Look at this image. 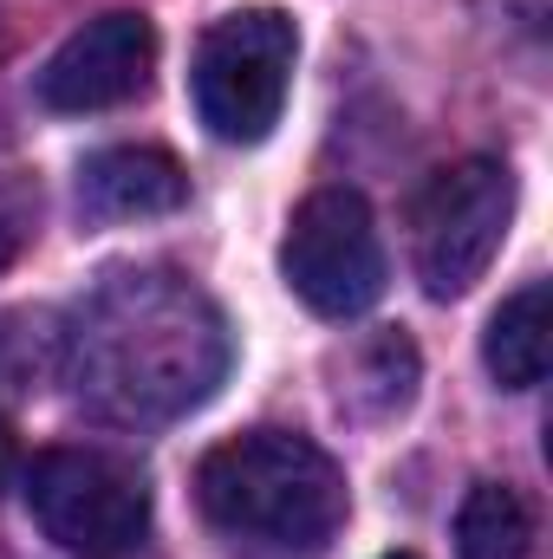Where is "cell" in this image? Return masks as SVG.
I'll return each mask as SVG.
<instances>
[{"label":"cell","instance_id":"7a4b0ae2","mask_svg":"<svg viewBox=\"0 0 553 559\" xmlns=\"http://www.w3.org/2000/svg\"><path fill=\"white\" fill-rule=\"evenodd\" d=\"M196 501L215 534L268 554H326L345 521V475L339 462L293 436V429H248L202 455Z\"/></svg>","mask_w":553,"mask_h":559},{"label":"cell","instance_id":"30bf717a","mask_svg":"<svg viewBox=\"0 0 553 559\" xmlns=\"http://www.w3.org/2000/svg\"><path fill=\"white\" fill-rule=\"evenodd\" d=\"M416 397V345L404 332H378V338H365L352 358H345V371H339V404L352 411V417H398L404 404Z\"/></svg>","mask_w":553,"mask_h":559},{"label":"cell","instance_id":"8fae6325","mask_svg":"<svg viewBox=\"0 0 553 559\" xmlns=\"http://www.w3.org/2000/svg\"><path fill=\"white\" fill-rule=\"evenodd\" d=\"M534 514L508 481H475L456 508V559H528Z\"/></svg>","mask_w":553,"mask_h":559},{"label":"cell","instance_id":"277c9868","mask_svg":"<svg viewBox=\"0 0 553 559\" xmlns=\"http://www.w3.org/2000/svg\"><path fill=\"white\" fill-rule=\"evenodd\" d=\"M39 534L72 559H125L150 534V488L105 449H46L20 475Z\"/></svg>","mask_w":553,"mask_h":559},{"label":"cell","instance_id":"7c38bea8","mask_svg":"<svg viewBox=\"0 0 553 559\" xmlns=\"http://www.w3.org/2000/svg\"><path fill=\"white\" fill-rule=\"evenodd\" d=\"M7 481H13V436L0 429V488H7Z\"/></svg>","mask_w":553,"mask_h":559},{"label":"cell","instance_id":"4fadbf2b","mask_svg":"<svg viewBox=\"0 0 553 559\" xmlns=\"http://www.w3.org/2000/svg\"><path fill=\"white\" fill-rule=\"evenodd\" d=\"M7 261H13V228L0 222V267H7Z\"/></svg>","mask_w":553,"mask_h":559},{"label":"cell","instance_id":"ba28073f","mask_svg":"<svg viewBox=\"0 0 553 559\" xmlns=\"http://www.w3.org/2000/svg\"><path fill=\"white\" fill-rule=\"evenodd\" d=\"M189 202V176L169 150L150 143H118L85 156L79 169V215L85 222H150V215H176Z\"/></svg>","mask_w":553,"mask_h":559},{"label":"cell","instance_id":"5bb4252c","mask_svg":"<svg viewBox=\"0 0 553 559\" xmlns=\"http://www.w3.org/2000/svg\"><path fill=\"white\" fill-rule=\"evenodd\" d=\"M391 559H416V554H391Z\"/></svg>","mask_w":553,"mask_h":559},{"label":"cell","instance_id":"3957f363","mask_svg":"<svg viewBox=\"0 0 553 559\" xmlns=\"http://www.w3.org/2000/svg\"><path fill=\"white\" fill-rule=\"evenodd\" d=\"M293 59H299V33L280 7L222 13L196 39V66H189V98L202 131L222 143H261L280 124Z\"/></svg>","mask_w":553,"mask_h":559},{"label":"cell","instance_id":"6da1fadb","mask_svg":"<svg viewBox=\"0 0 553 559\" xmlns=\"http://www.w3.org/2000/svg\"><path fill=\"white\" fill-rule=\"evenodd\" d=\"M59 371L85 417L156 429L189 417L228 378V319L169 267L105 274L59 332Z\"/></svg>","mask_w":553,"mask_h":559},{"label":"cell","instance_id":"9c48e42d","mask_svg":"<svg viewBox=\"0 0 553 559\" xmlns=\"http://www.w3.org/2000/svg\"><path fill=\"white\" fill-rule=\"evenodd\" d=\"M548 332H553V293L548 280H528L521 293H508L482 332V358L489 378L502 391H534L548 384Z\"/></svg>","mask_w":553,"mask_h":559},{"label":"cell","instance_id":"8992f818","mask_svg":"<svg viewBox=\"0 0 553 559\" xmlns=\"http://www.w3.org/2000/svg\"><path fill=\"white\" fill-rule=\"evenodd\" d=\"M286 286L319 319H352L385 299V241L372 222V202L358 189H313L293 209V228L280 241Z\"/></svg>","mask_w":553,"mask_h":559},{"label":"cell","instance_id":"52a82bcc","mask_svg":"<svg viewBox=\"0 0 553 559\" xmlns=\"http://www.w3.org/2000/svg\"><path fill=\"white\" fill-rule=\"evenodd\" d=\"M150 66H156V26L125 7L98 13L39 66V105L46 111H111L150 85Z\"/></svg>","mask_w":553,"mask_h":559},{"label":"cell","instance_id":"5b68a950","mask_svg":"<svg viewBox=\"0 0 553 559\" xmlns=\"http://www.w3.org/2000/svg\"><path fill=\"white\" fill-rule=\"evenodd\" d=\"M515 222V176L495 156H462L430 176L411 215V261L430 299H462L495 267Z\"/></svg>","mask_w":553,"mask_h":559}]
</instances>
